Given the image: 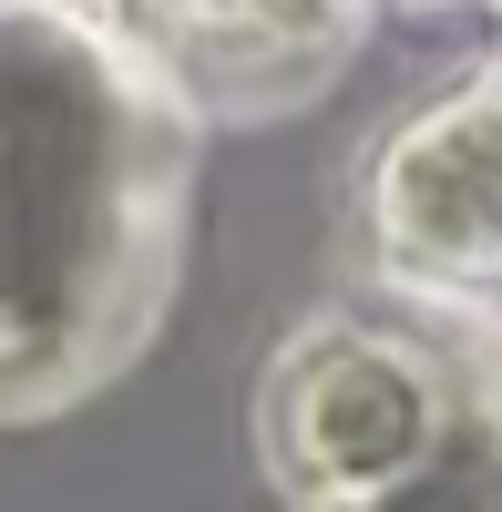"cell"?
<instances>
[{
    "instance_id": "obj_1",
    "label": "cell",
    "mask_w": 502,
    "mask_h": 512,
    "mask_svg": "<svg viewBox=\"0 0 502 512\" xmlns=\"http://www.w3.org/2000/svg\"><path fill=\"white\" fill-rule=\"evenodd\" d=\"M185 205V103L62 11L0 0V410L134 359Z\"/></svg>"
},
{
    "instance_id": "obj_2",
    "label": "cell",
    "mask_w": 502,
    "mask_h": 512,
    "mask_svg": "<svg viewBox=\"0 0 502 512\" xmlns=\"http://www.w3.org/2000/svg\"><path fill=\"white\" fill-rule=\"evenodd\" d=\"M175 103L267 113L318 93L359 41V0H62Z\"/></svg>"
},
{
    "instance_id": "obj_3",
    "label": "cell",
    "mask_w": 502,
    "mask_h": 512,
    "mask_svg": "<svg viewBox=\"0 0 502 512\" xmlns=\"http://www.w3.org/2000/svg\"><path fill=\"white\" fill-rule=\"evenodd\" d=\"M369 216H380V246L410 277L502 267V62L462 82L441 113H421L410 134H390Z\"/></svg>"
},
{
    "instance_id": "obj_4",
    "label": "cell",
    "mask_w": 502,
    "mask_h": 512,
    "mask_svg": "<svg viewBox=\"0 0 502 512\" xmlns=\"http://www.w3.org/2000/svg\"><path fill=\"white\" fill-rule=\"evenodd\" d=\"M328 512H502V328L451 308V379L421 441Z\"/></svg>"
}]
</instances>
